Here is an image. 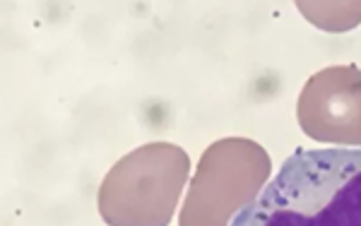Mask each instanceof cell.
Wrapping results in <instances>:
<instances>
[{"mask_svg":"<svg viewBox=\"0 0 361 226\" xmlns=\"http://www.w3.org/2000/svg\"><path fill=\"white\" fill-rule=\"evenodd\" d=\"M231 226H361V149L296 147Z\"/></svg>","mask_w":361,"mask_h":226,"instance_id":"obj_1","label":"cell"},{"mask_svg":"<svg viewBox=\"0 0 361 226\" xmlns=\"http://www.w3.org/2000/svg\"><path fill=\"white\" fill-rule=\"evenodd\" d=\"M190 171V156L173 142L133 149L104 176L97 207L109 226H169Z\"/></svg>","mask_w":361,"mask_h":226,"instance_id":"obj_2","label":"cell"},{"mask_svg":"<svg viewBox=\"0 0 361 226\" xmlns=\"http://www.w3.org/2000/svg\"><path fill=\"white\" fill-rule=\"evenodd\" d=\"M272 173L263 144L248 137H224L202 152L178 226H231L234 217L253 202Z\"/></svg>","mask_w":361,"mask_h":226,"instance_id":"obj_3","label":"cell"},{"mask_svg":"<svg viewBox=\"0 0 361 226\" xmlns=\"http://www.w3.org/2000/svg\"><path fill=\"white\" fill-rule=\"evenodd\" d=\"M296 120L316 142L361 147V68L349 63L318 70L301 89Z\"/></svg>","mask_w":361,"mask_h":226,"instance_id":"obj_4","label":"cell"},{"mask_svg":"<svg viewBox=\"0 0 361 226\" xmlns=\"http://www.w3.org/2000/svg\"><path fill=\"white\" fill-rule=\"evenodd\" d=\"M296 8L325 32H345L361 22V3H296Z\"/></svg>","mask_w":361,"mask_h":226,"instance_id":"obj_5","label":"cell"}]
</instances>
